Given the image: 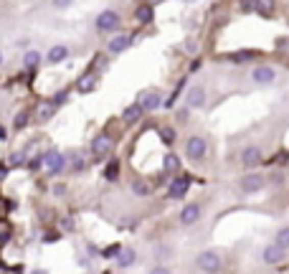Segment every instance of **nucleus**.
<instances>
[{
	"instance_id": "obj_33",
	"label": "nucleus",
	"mask_w": 289,
	"mask_h": 274,
	"mask_svg": "<svg viewBox=\"0 0 289 274\" xmlns=\"http://www.w3.org/2000/svg\"><path fill=\"white\" fill-rule=\"evenodd\" d=\"M71 3H74V0H51V5H54L56 10H66Z\"/></svg>"
},
{
	"instance_id": "obj_38",
	"label": "nucleus",
	"mask_w": 289,
	"mask_h": 274,
	"mask_svg": "<svg viewBox=\"0 0 289 274\" xmlns=\"http://www.w3.org/2000/svg\"><path fill=\"white\" fill-rule=\"evenodd\" d=\"M5 140H8V135H5V127L0 125V142H5Z\"/></svg>"
},
{
	"instance_id": "obj_12",
	"label": "nucleus",
	"mask_w": 289,
	"mask_h": 274,
	"mask_svg": "<svg viewBox=\"0 0 289 274\" xmlns=\"http://www.w3.org/2000/svg\"><path fill=\"white\" fill-rule=\"evenodd\" d=\"M206 104V89L203 86H193L188 94H185V107L188 109H201Z\"/></svg>"
},
{
	"instance_id": "obj_19",
	"label": "nucleus",
	"mask_w": 289,
	"mask_h": 274,
	"mask_svg": "<svg viewBox=\"0 0 289 274\" xmlns=\"http://www.w3.org/2000/svg\"><path fill=\"white\" fill-rule=\"evenodd\" d=\"M41 61H43V54H41V51H33V49H31V51L23 54V66L28 68V71L38 68L41 66Z\"/></svg>"
},
{
	"instance_id": "obj_29",
	"label": "nucleus",
	"mask_w": 289,
	"mask_h": 274,
	"mask_svg": "<svg viewBox=\"0 0 289 274\" xmlns=\"http://www.w3.org/2000/svg\"><path fill=\"white\" fill-rule=\"evenodd\" d=\"M51 102H54V107H56V109H59V107H61V104H66V102H69V92H66V89H61V92H56V94H54V99H51Z\"/></svg>"
},
{
	"instance_id": "obj_4",
	"label": "nucleus",
	"mask_w": 289,
	"mask_h": 274,
	"mask_svg": "<svg viewBox=\"0 0 289 274\" xmlns=\"http://www.w3.org/2000/svg\"><path fill=\"white\" fill-rule=\"evenodd\" d=\"M206 150H208V145H206V140L201 135H193L185 142V155H188L190 160H196V163H201V160L206 157Z\"/></svg>"
},
{
	"instance_id": "obj_15",
	"label": "nucleus",
	"mask_w": 289,
	"mask_h": 274,
	"mask_svg": "<svg viewBox=\"0 0 289 274\" xmlns=\"http://www.w3.org/2000/svg\"><path fill=\"white\" fill-rule=\"evenodd\" d=\"M66 59H69V46H64V43L51 46V49H49V54H46V61H49L51 66H56V64L66 61Z\"/></svg>"
},
{
	"instance_id": "obj_14",
	"label": "nucleus",
	"mask_w": 289,
	"mask_h": 274,
	"mask_svg": "<svg viewBox=\"0 0 289 274\" xmlns=\"http://www.w3.org/2000/svg\"><path fill=\"white\" fill-rule=\"evenodd\" d=\"M137 104L142 107V112H155V109L162 104V97H160L157 92H144V94H140Z\"/></svg>"
},
{
	"instance_id": "obj_28",
	"label": "nucleus",
	"mask_w": 289,
	"mask_h": 274,
	"mask_svg": "<svg viewBox=\"0 0 289 274\" xmlns=\"http://www.w3.org/2000/svg\"><path fill=\"white\" fill-rule=\"evenodd\" d=\"M28 120H31V115H28V112H18V115H15V120H13V127H15V130H23V127L28 125Z\"/></svg>"
},
{
	"instance_id": "obj_6",
	"label": "nucleus",
	"mask_w": 289,
	"mask_h": 274,
	"mask_svg": "<svg viewBox=\"0 0 289 274\" xmlns=\"http://www.w3.org/2000/svg\"><path fill=\"white\" fill-rule=\"evenodd\" d=\"M130 46H132V33H117V36L109 38L107 51H109L112 56H117V54H125Z\"/></svg>"
},
{
	"instance_id": "obj_11",
	"label": "nucleus",
	"mask_w": 289,
	"mask_h": 274,
	"mask_svg": "<svg viewBox=\"0 0 289 274\" xmlns=\"http://www.w3.org/2000/svg\"><path fill=\"white\" fill-rule=\"evenodd\" d=\"M97 81H99V76H97L94 71H86V74H81V76L76 79V92H79V94H89V92L97 89Z\"/></svg>"
},
{
	"instance_id": "obj_23",
	"label": "nucleus",
	"mask_w": 289,
	"mask_h": 274,
	"mask_svg": "<svg viewBox=\"0 0 289 274\" xmlns=\"http://www.w3.org/2000/svg\"><path fill=\"white\" fill-rule=\"evenodd\" d=\"M135 18H137V23H150L152 20V5H140L137 10H135Z\"/></svg>"
},
{
	"instance_id": "obj_8",
	"label": "nucleus",
	"mask_w": 289,
	"mask_h": 274,
	"mask_svg": "<svg viewBox=\"0 0 289 274\" xmlns=\"http://www.w3.org/2000/svg\"><path fill=\"white\" fill-rule=\"evenodd\" d=\"M112 147H114V142H112V137L109 135H97L91 140V155L99 160V157H107L109 152H112Z\"/></svg>"
},
{
	"instance_id": "obj_34",
	"label": "nucleus",
	"mask_w": 289,
	"mask_h": 274,
	"mask_svg": "<svg viewBox=\"0 0 289 274\" xmlns=\"http://www.w3.org/2000/svg\"><path fill=\"white\" fill-rule=\"evenodd\" d=\"M244 10H256V0H241Z\"/></svg>"
},
{
	"instance_id": "obj_39",
	"label": "nucleus",
	"mask_w": 289,
	"mask_h": 274,
	"mask_svg": "<svg viewBox=\"0 0 289 274\" xmlns=\"http://www.w3.org/2000/svg\"><path fill=\"white\" fill-rule=\"evenodd\" d=\"M157 3H165V0H147V5H157Z\"/></svg>"
},
{
	"instance_id": "obj_20",
	"label": "nucleus",
	"mask_w": 289,
	"mask_h": 274,
	"mask_svg": "<svg viewBox=\"0 0 289 274\" xmlns=\"http://www.w3.org/2000/svg\"><path fill=\"white\" fill-rule=\"evenodd\" d=\"M140 117H142V107H140L137 102H135V104H130V107H127V109L122 112V120H125L127 125H135V122H137Z\"/></svg>"
},
{
	"instance_id": "obj_41",
	"label": "nucleus",
	"mask_w": 289,
	"mask_h": 274,
	"mask_svg": "<svg viewBox=\"0 0 289 274\" xmlns=\"http://www.w3.org/2000/svg\"><path fill=\"white\" fill-rule=\"evenodd\" d=\"M31 274H49V272H46V269H33Z\"/></svg>"
},
{
	"instance_id": "obj_13",
	"label": "nucleus",
	"mask_w": 289,
	"mask_h": 274,
	"mask_svg": "<svg viewBox=\"0 0 289 274\" xmlns=\"http://www.w3.org/2000/svg\"><path fill=\"white\" fill-rule=\"evenodd\" d=\"M201 221V203H188L180 211V223L183 226H193Z\"/></svg>"
},
{
	"instance_id": "obj_18",
	"label": "nucleus",
	"mask_w": 289,
	"mask_h": 274,
	"mask_svg": "<svg viewBox=\"0 0 289 274\" xmlns=\"http://www.w3.org/2000/svg\"><path fill=\"white\" fill-rule=\"evenodd\" d=\"M54 115H56L54 102H41V104L36 107V120H38V122H49Z\"/></svg>"
},
{
	"instance_id": "obj_30",
	"label": "nucleus",
	"mask_w": 289,
	"mask_h": 274,
	"mask_svg": "<svg viewBox=\"0 0 289 274\" xmlns=\"http://www.w3.org/2000/svg\"><path fill=\"white\" fill-rule=\"evenodd\" d=\"M160 140H162L165 145H173V142H175V130H170V127H162V130H160Z\"/></svg>"
},
{
	"instance_id": "obj_10",
	"label": "nucleus",
	"mask_w": 289,
	"mask_h": 274,
	"mask_svg": "<svg viewBox=\"0 0 289 274\" xmlns=\"http://www.w3.org/2000/svg\"><path fill=\"white\" fill-rule=\"evenodd\" d=\"M274 79H277V71L272 66H256L251 71V81L259 84V86H267V84H272Z\"/></svg>"
},
{
	"instance_id": "obj_32",
	"label": "nucleus",
	"mask_w": 289,
	"mask_h": 274,
	"mask_svg": "<svg viewBox=\"0 0 289 274\" xmlns=\"http://www.w3.org/2000/svg\"><path fill=\"white\" fill-rule=\"evenodd\" d=\"M71 170H84V157L81 155H71Z\"/></svg>"
},
{
	"instance_id": "obj_27",
	"label": "nucleus",
	"mask_w": 289,
	"mask_h": 274,
	"mask_svg": "<svg viewBox=\"0 0 289 274\" xmlns=\"http://www.w3.org/2000/svg\"><path fill=\"white\" fill-rule=\"evenodd\" d=\"M254 56H256V51H238V54H233V56H231V61L244 64V61H251Z\"/></svg>"
},
{
	"instance_id": "obj_31",
	"label": "nucleus",
	"mask_w": 289,
	"mask_h": 274,
	"mask_svg": "<svg viewBox=\"0 0 289 274\" xmlns=\"http://www.w3.org/2000/svg\"><path fill=\"white\" fill-rule=\"evenodd\" d=\"M23 163H26V152H13V155H10V165H13V168H20Z\"/></svg>"
},
{
	"instance_id": "obj_26",
	"label": "nucleus",
	"mask_w": 289,
	"mask_h": 274,
	"mask_svg": "<svg viewBox=\"0 0 289 274\" xmlns=\"http://www.w3.org/2000/svg\"><path fill=\"white\" fill-rule=\"evenodd\" d=\"M274 244H279L282 249H287V252H289V226H284V229H279V231H277Z\"/></svg>"
},
{
	"instance_id": "obj_21",
	"label": "nucleus",
	"mask_w": 289,
	"mask_h": 274,
	"mask_svg": "<svg viewBox=\"0 0 289 274\" xmlns=\"http://www.w3.org/2000/svg\"><path fill=\"white\" fill-rule=\"evenodd\" d=\"M132 193H135V196H150V193H152V186H150V183H147V180H142V178H135V180H132Z\"/></svg>"
},
{
	"instance_id": "obj_5",
	"label": "nucleus",
	"mask_w": 289,
	"mask_h": 274,
	"mask_svg": "<svg viewBox=\"0 0 289 274\" xmlns=\"http://www.w3.org/2000/svg\"><path fill=\"white\" fill-rule=\"evenodd\" d=\"M287 259V249H282L279 244H267L264 246V252H261V262L264 264H282Z\"/></svg>"
},
{
	"instance_id": "obj_24",
	"label": "nucleus",
	"mask_w": 289,
	"mask_h": 274,
	"mask_svg": "<svg viewBox=\"0 0 289 274\" xmlns=\"http://www.w3.org/2000/svg\"><path fill=\"white\" fill-rule=\"evenodd\" d=\"M256 13L264 15V18H269L274 13V0H256Z\"/></svg>"
},
{
	"instance_id": "obj_37",
	"label": "nucleus",
	"mask_w": 289,
	"mask_h": 274,
	"mask_svg": "<svg viewBox=\"0 0 289 274\" xmlns=\"http://www.w3.org/2000/svg\"><path fill=\"white\" fill-rule=\"evenodd\" d=\"M196 49H198V46H196L193 41H185V51H196Z\"/></svg>"
},
{
	"instance_id": "obj_2",
	"label": "nucleus",
	"mask_w": 289,
	"mask_h": 274,
	"mask_svg": "<svg viewBox=\"0 0 289 274\" xmlns=\"http://www.w3.org/2000/svg\"><path fill=\"white\" fill-rule=\"evenodd\" d=\"M119 23H122V15H119L117 10H102V13L97 15V31H102V33L117 31Z\"/></svg>"
},
{
	"instance_id": "obj_16",
	"label": "nucleus",
	"mask_w": 289,
	"mask_h": 274,
	"mask_svg": "<svg viewBox=\"0 0 289 274\" xmlns=\"http://www.w3.org/2000/svg\"><path fill=\"white\" fill-rule=\"evenodd\" d=\"M241 163H244V168H254V165H259V163H261V150H259L256 145L246 147V150L241 152Z\"/></svg>"
},
{
	"instance_id": "obj_35",
	"label": "nucleus",
	"mask_w": 289,
	"mask_h": 274,
	"mask_svg": "<svg viewBox=\"0 0 289 274\" xmlns=\"http://www.w3.org/2000/svg\"><path fill=\"white\" fill-rule=\"evenodd\" d=\"M150 274H173V272H170L167 267H152V269H150Z\"/></svg>"
},
{
	"instance_id": "obj_9",
	"label": "nucleus",
	"mask_w": 289,
	"mask_h": 274,
	"mask_svg": "<svg viewBox=\"0 0 289 274\" xmlns=\"http://www.w3.org/2000/svg\"><path fill=\"white\" fill-rule=\"evenodd\" d=\"M264 186H267V178H264L261 173H249V175L241 178V191H244V193H256V191H261Z\"/></svg>"
},
{
	"instance_id": "obj_36",
	"label": "nucleus",
	"mask_w": 289,
	"mask_h": 274,
	"mask_svg": "<svg viewBox=\"0 0 289 274\" xmlns=\"http://www.w3.org/2000/svg\"><path fill=\"white\" fill-rule=\"evenodd\" d=\"M31 168H33V170H41V168H43V157H36V160H31Z\"/></svg>"
},
{
	"instance_id": "obj_42",
	"label": "nucleus",
	"mask_w": 289,
	"mask_h": 274,
	"mask_svg": "<svg viewBox=\"0 0 289 274\" xmlns=\"http://www.w3.org/2000/svg\"><path fill=\"white\" fill-rule=\"evenodd\" d=\"M3 175H5V168H3V165H0V180H3Z\"/></svg>"
},
{
	"instance_id": "obj_1",
	"label": "nucleus",
	"mask_w": 289,
	"mask_h": 274,
	"mask_svg": "<svg viewBox=\"0 0 289 274\" xmlns=\"http://www.w3.org/2000/svg\"><path fill=\"white\" fill-rule=\"evenodd\" d=\"M221 264H223V262H221L218 252H211V249H206V252H201V254L196 257V267L206 274H218L221 272Z\"/></svg>"
},
{
	"instance_id": "obj_17",
	"label": "nucleus",
	"mask_w": 289,
	"mask_h": 274,
	"mask_svg": "<svg viewBox=\"0 0 289 274\" xmlns=\"http://www.w3.org/2000/svg\"><path fill=\"white\" fill-rule=\"evenodd\" d=\"M137 262V252L135 249H119L117 252V267L119 269H127V267H132Z\"/></svg>"
},
{
	"instance_id": "obj_40",
	"label": "nucleus",
	"mask_w": 289,
	"mask_h": 274,
	"mask_svg": "<svg viewBox=\"0 0 289 274\" xmlns=\"http://www.w3.org/2000/svg\"><path fill=\"white\" fill-rule=\"evenodd\" d=\"M3 64H5V54L0 51V68H3Z\"/></svg>"
},
{
	"instance_id": "obj_3",
	"label": "nucleus",
	"mask_w": 289,
	"mask_h": 274,
	"mask_svg": "<svg viewBox=\"0 0 289 274\" xmlns=\"http://www.w3.org/2000/svg\"><path fill=\"white\" fill-rule=\"evenodd\" d=\"M64 168H66V157H64L59 150H49V152L43 155V170H46L49 175H59Z\"/></svg>"
},
{
	"instance_id": "obj_7",
	"label": "nucleus",
	"mask_w": 289,
	"mask_h": 274,
	"mask_svg": "<svg viewBox=\"0 0 289 274\" xmlns=\"http://www.w3.org/2000/svg\"><path fill=\"white\" fill-rule=\"evenodd\" d=\"M188 188H190V178H188V175H178V178H173V180H170L167 198L178 201V198H183V196L188 193Z\"/></svg>"
},
{
	"instance_id": "obj_22",
	"label": "nucleus",
	"mask_w": 289,
	"mask_h": 274,
	"mask_svg": "<svg viewBox=\"0 0 289 274\" xmlns=\"http://www.w3.org/2000/svg\"><path fill=\"white\" fill-rule=\"evenodd\" d=\"M104 178H107L109 183H117V180H119V163H117V160H109V165L104 168Z\"/></svg>"
},
{
	"instance_id": "obj_25",
	"label": "nucleus",
	"mask_w": 289,
	"mask_h": 274,
	"mask_svg": "<svg viewBox=\"0 0 289 274\" xmlns=\"http://www.w3.org/2000/svg\"><path fill=\"white\" fill-rule=\"evenodd\" d=\"M162 165H165V170H167V173H178V170H180V160H178V155H173V152L165 157V163H162Z\"/></svg>"
}]
</instances>
